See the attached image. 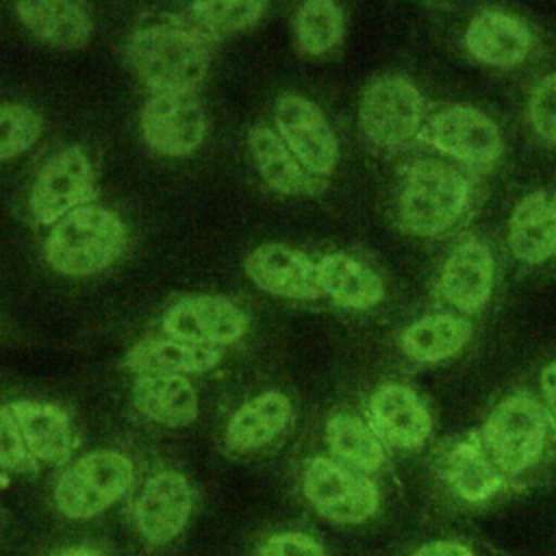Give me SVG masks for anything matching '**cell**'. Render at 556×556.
<instances>
[{"instance_id":"1","label":"cell","mask_w":556,"mask_h":556,"mask_svg":"<svg viewBox=\"0 0 556 556\" xmlns=\"http://www.w3.org/2000/svg\"><path fill=\"white\" fill-rule=\"evenodd\" d=\"M126 56L150 93L195 91L211 65L208 39L169 17L163 24L137 28L126 43Z\"/></svg>"},{"instance_id":"2","label":"cell","mask_w":556,"mask_h":556,"mask_svg":"<svg viewBox=\"0 0 556 556\" xmlns=\"http://www.w3.org/2000/svg\"><path fill=\"white\" fill-rule=\"evenodd\" d=\"M471 182L443 159L413 161L400 180L397 219L415 237L447 232L469 208Z\"/></svg>"},{"instance_id":"3","label":"cell","mask_w":556,"mask_h":556,"mask_svg":"<svg viewBox=\"0 0 556 556\" xmlns=\"http://www.w3.org/2000/svg\"><path fill=\"white\" fill-rule=\"evenodd\" d=\"M126 239V226L113 211L87 204L50 228L43 256L56 274L87 278L111 267L122 256Z\"/></svg>"},{"instance_id":"4","label":"cell","mask_w":556,"mask_h":556,"mask_svg":"<svg viewBox=\"0 0 556 556\" xmlns=\"http://www.w3.org/2000/svg\"><path fill=\"white\" fill-rule=\"evenodd\" d=\"M552 430L543 402L528 391H517L491 408L480 428V439L510 482L543 460Z\"/></svg>"},{"instance_id":"5","label":"cell","mask_w":556,"mask_h":556,"mask_svg":"<svg viewBox=\"0 0 556 556\" xmlns=\"http://www.w3.org/2000/svg\"><path fill=\"white\" fill-rule=\"evenodd\" d=\"M426 100L419 87L402 74L371 78L358 102V128L378 152H397L421 135Z\"/></svg>"},{"instance_id":"6","label":"cell","mask_w":556,"mask_h":556,"mask_svg":"<svg viewBox=\"0 0 556 556\" xmlns=\"http://www.w3.org/2000/svg\"><path fill=\"white\" fill-rule=\"evenodd\" d=\"M135 465L115 450H96L70 463L54 482L56 510L74 521L91 519L119 502L132 486Z\"/></svg>"},{"instance_id":"7","label":"cell","mask_w":556,"mask_h":556,"mask_svg":"<svg viewBox=\"0 0 556 556\" xmlns=\"http://www.w3.org/2000/svg\"><path fill=\"white\" fill-rule=\"evenodd\" d=\"M302 491L317 515L337 526L365 523L380 508L376 480L330 456H313L306 463Z\"/></svg>"},{"instance_id":"8","label":"cell","mask_w":556,"mask_h":556,"mask_svg":"<svg viewBox=\"0 0 556 556\" xmlns=\"http://www.w3.org/2000/svg\"><path fill=\"white\" fill-rule=\"evenodd\" d=\"M439 154L476 172L491 169L504 150L497 124L469 104H447L426 117L419 135Z\"/></svg>"},{"instance_id":"9","label":"cell","mask_w":556,"mask_h":556,"mask_svg":"<svg viewBox=\"0 0 556 556\" xmlns=\"http://www.w3.org/2000/svg\"><path fill=\"white\" fill-rule=\"evenodd\" d=\"M96 198V174L80 146H67L52 154L30 189L28 208L37 224L54 226L72 211L91 204Z\"/></svg>"},{"instance_id":"10","label":"cell","mask_w":556,"mask_h":556,"mask_svg":"<svg viewBox=\"0 0 556 556\" xmlns=\"http://www.w3.org/2000/svg\"><path fill=\"white\" fill-rule=\"evenodd\" d=\"M161 326L169 339L222 350L248 332L250 315L226 295L191 293L165 311Z\"/></svg>"},{"instance_id":"11","label":"cell","mask_w":556,"mask_h":556,"mask_svg":"<svg viewBox=\"0 0 556 556\" xmlns=\"http://www.w3.org/2000/svg\"><path fill=\"white\" fill-rule=\"evenodd\" d=\"M141 135L163 156L195 152L206 135V113L195 91L150 93L141 109Z\"/></svg>"},{"instance_id":"12","label":"cell","mask_w":556,"mask_h":556,"mask_svg":"<svg viewBox=\"0 0 556 556\" xmlns=\"http://www.w3.org/2000/svg\"><path fill=\"white\" fill-rule=\"evenodd\" d=\"M274 122L280 139L315 176L328 178L334 172L339 143L326 115L313 100L295 93L280 96Z\"/></svg>"},{"instance_id":"13","label":"cell","mask_w":556,"mask_h":556,"mask_svg":"<svg viewBox=\"0 0 556 556\" xmlns=\"http://www.w3.org/2000/svg\"><path fill=\"white\" fill-rule=\"evenodd\" d=\"M195 491L178 471H159L139 491L132 504V521L150 545L172 543L193 513Z\"/></svg>"},{"instance_id":"14","label":"cell","mask_w":556,"mask_h":556,"mask_svg":"<svg viewBox=\"0 0 556 556\" xmlns=\"http://www.w3.org/2000/svg\"><path fill=\"white\" fill-rule=\"evenodd\" d=\"M367 421L387 447L413 452L432 437V413L421 395L402 382H384L367 402Z\"/></svg>"},{"instance_id":"15","label":"cell","mask_w":556,"mask_h":556,"mask_svg":"<svg viewBox=\"0 0 556 556\" xmlns=\"http://www.w3.org/2000/svg\"><path fill=\"white\" fill-rule=\"evenodd\" d=\"M493 282L495 261L491 248L478 237H467L445 256L437 276V293L454 311L476 315L489 304Z\"/></svg>"},{"instance_id":"16","label":"cell","mask_w":556,"mask_h":556,"mask_svg":"<svg viewBox=\"0 0 556 556\" xmlns=\"http://www.w3.org/2000/svg\"><path fill=\"white\" fill-rule=\"evenodd\" d=\"M243 267L248 278L269 295L300 302L321 298L317 263L289 243L269 241L256 245L245 256Z\"/></svg>"},{"instance_id":"17","label":"cell","mask_w":556,"mask_h":556,"mask_svg":"<svg viewBox=\"0 0 556 556\" xmlns=\"http://www.w3.org/2000/svg\"><path fill=\"white\" fill-rule=\"evenodd\" d=\"M439 476L460 502L476 506L491 502L508 484V478L486 452L480 432L463 434L441 450Z\"/></svg>"},{"instance_id":"18","label":"cell","mask_w":556,"mask_h":556,"mask_svg":"<svg viewBox=\"0 0 556 556\" xmlns=\"http://www.w3.org/2000/svg\"><path fill=\"white\" fill-rule=\"evenodd\" d=\"M463 43L484 65L515 67L528 59L534 39L530 26L519 15L502 9H484L467 24Z\"/></svg>"},{"instance_id":"19","label":"cell","mask_w":556,"mask_h":556,"mask_svg":"<svg viewBox=\"0 0 556 556\" xmlns=\"http://www.w3.org/2000/svg\"><path fill=\"white\" fill-rule=\"evenodd\" d=\"M508 248L519 263L541 265L556 256V191L534 189L513 208Z\"/></svg>"},{"instance_id":"20","label":"cell","mask_w":556,"mask_h":556,"mask_svg":"<svg viewBox=\"0 0 556 556\" xmlns=\"http://www.w3.org/2000/svg\"><path fill=\"white\" fill-rule=\"evenodd\" d=\"M20 430L33 460L65 465L78 445V432L65 408L52 402L17 400L11 402Z\"/></svg>"},{"instance_id":"21","label":"cell","mask_w":556,"mask_h":556,"mask_svg":"<svg viewBox=\"0 0 556 556\" xmlns=\"http://www.w3.org/2000/svg\"><path fill=\"white\" fill-rule=\"evenodd\" d=\"M291 417V400L280 391H265L230 415L224 430L226 447L239 454L263 450L289 428Z\"/></svg>"},{"instance_id":"22","label":"cell","mask_w":556,"mask_h":556,"mask_svg":"<svg viewBox=\"0 0 556 556\" xmlns=\"http://www.w3.org/2000/svg\"><path fill=\"white\" fill-rule=\"evenodd\" d=\"M248 143L263 180L278 193L315 195L326 189V178L315 176L274 128L254 126L248 135Z\"/></svg>"},{"instance_id":"23","label":"cell","mask_w":556,"mask_h":556,"mask_svg":"<svg viewBox=\"0 0 556 556\" xmlns=\"http://www.w3.org/2000/svg\"><path fill=\"white\" fill-rule=\"evenodd\" d=\"M317 280L321 295L341 308L367 311L378 306L384 298L382 276L345 252L324 254L317 261Z\"/></svg>"},{"instance_id":"24","label":"cell","mask_w":556,"mask_h":556,"mask_svg":"<svg viewBox=\"0 0 556 556\" xmlns=\"http://www.w3.org/2000/svg\"><path fill=\"white\" fill-rule=\"evenodd\" d=\"M132 404L150 421L182 428L195 421L200 397L185 376H137Z\"/></svg>"},{"instance_id":"25","label":"cell","mask_w":556,"mask_h":556,"mask_svg":"<svg viewBox=\"0 0 556 556\" xmlns=\"http://www.w3.org/2000/svg\"><path fill=\"white\" fill-rule=\"evenodd\" d=\"M222 361V350L189 345L169 337L141 339L126 354V367L137 376L204 374Z\"/></svg>"},{"instance_id":"26","label":"cell","mask_w":556,"mask_h":556,"mask_svg":"<svg viewBox=\"0 0 556 556\" xmlns=\"http://www.w3.org/2000/svg\"><path fill=\"white\" fill-rule=\"evenodd\" d=\"M471 339V324L456 313H428L410 321L397 337L400 350L415 363H443Z\"/></svg>"},{"instance_id":"27","label":"cell","mask_w":556,"mask_h":556,"mask_svg":"<svg viewBox=\"0 0 556 556\" xmlns=\"http://www.w3.org/2000/svg\"><path fill=\"white\" fill-rule=\"evenodd\" d=\"M20 22L43 43L56 50H78L91 39V17L76 2H17Z\"/></svg>"},{"instance_id":"28","label":"cell","mask_w":556,"mask_h":556,"mask_svg":"<svg viewBox=\"0 0 556 556\" xmlns=\"http://www.w3.org/2000/svg\"><path fill=\"white\" fill-rule=\"evenodd\" d=\"M324 441L330 458L361 473H376L387 463V445L374 432L369 421L352 413H334L324 428Z\"/></svg>"},{"instance_id":"29","label":"cell","mask_w":556,"mask_h":556,"mask_svg":"<svg viewBox=\"0 0 556 556\" xmlns=\"http://www.w3.org/2000/svg\"><path fill=\"white\" fill-rule=\"evenodd\" d=\"M343 11L330 0L304 2L293 15L295 46L306 56H321L334 50L343 39Z\"/></svg>"},{"instance_id":"30","label":"cell","mask_w":556,"mask_h":556,"mask_svg":"<svg viewBox=\"0 0 556 556\" xmlns=\"http://www.w3.org/2000/svg\"><path fill=\"white\" fill-rule=\"evenodd\" d=\"M267 11V2H193L182 17H174L204 39L230 35L256 24Z\"/></svg>"},{"instance_id":"31","label":"cell","mask_w":556,"mask_h":556,"mask_svg":"<svg viewBox=\"0 0 556 556\" xmlns=\"http://www.w3.org/2000/svg\"><path fill=\"white\" fill-rule=\"evenodd\" d=\"M41 115L24 104H0V163L26 152L41 135Z\"/></svg>"},{"instance_id":"32","label":"cell","mask_w":556,"mask_h":556,"mask_svg":"<svg viewBox=\"0 0 556 556\" xmlns=\"http://www.w3.org/2000/svg\"><path fill=\"white\" fill-rule=\"evenodd\" d=\"M532 132L547 146H556V72L543 76L528 98Z\"/></svg>"},{"instance_id":"33","label":"cell","mask_w":556,"mask_h":556,"mask_svg":"<svg viewBox=\"0 0 556 556\" xmlns=\"http://www.w3.org/2000/svg\"><path fill=\"white\" fill-rule=\"evenodd\" d=\"M35 465L11 404H0V469L26 471Z\"/></svg>"},{"instance_id":"34","label":"cell","mask_w":556,"mask_h":556,"mask_svg":"<svg viewBox=\"0 0 556 556\" xmlns=\"http://www.w3.org/2000/svg\"><path fill=\"white\" fill-rule=\"evenodd\" d=\"M256 556H326V549L315 536L298 530H287L265 539Z\"/></svg>"},{"instance_id":"35","label":"cell","mask_w":556,"mask_h":556,"mask_svg":"<svg viewBox=\"0 0 556 556\" xmlns=\"http://www.w3.org/2000/svg\"><path fill=\"white\" fill-rule=\"evenodd\" d=\"M410 556H478L469 545L454 539H437L419 545Z\"/></svg>"},{"instance_id":"36","label":"cell","mask_w":556,"mask_h":556,"mask_svg":"<svg viewBox=\"0 0 556 556\" xmlns=\"http://www.w3.org/2000/svg\"><path fill=\"white\" fill-rule=\"evenodd\" d=\"M539 387H541V402L543 408L556 430V361L547 363L539 374Z\"/></svg>"},{"instance_id":"37","label":"cell","mask_w":556,"mask_h":556,"mask_svg":"<svg viewBox=\"0 0 556 556\" xmlns=\"http://www.w3.org/2000/svg\"><path fill=\"white\" fill-rule=\"evenodd\" d=\"M56 556H106V554L100 552V549H96V547L72 545V547H63L61 552H56Z\"/></svg>"}]
</instances>
